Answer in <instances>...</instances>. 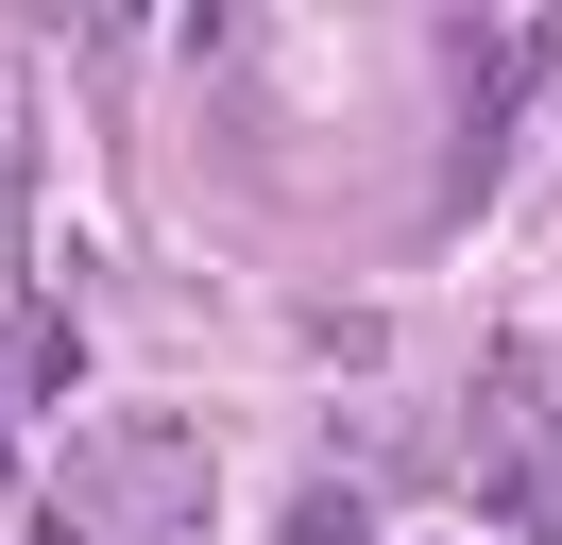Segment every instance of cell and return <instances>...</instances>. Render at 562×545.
I'll use <instances>...</instances> for the list:
<instances>
[{"label":"cell","instance_id":"obj_1","mask_svg":"<svg viewBox=\"0 0 562 545\" xmlns=\"http://www.w3.org/2000/svg\"><path fill=\"white\" fill-rule=\"evenodd\" d=\"M273 545H358V494H290V511H273Z\"/></svg>","mask_w":562,"mask_h":545}]
</instances>
